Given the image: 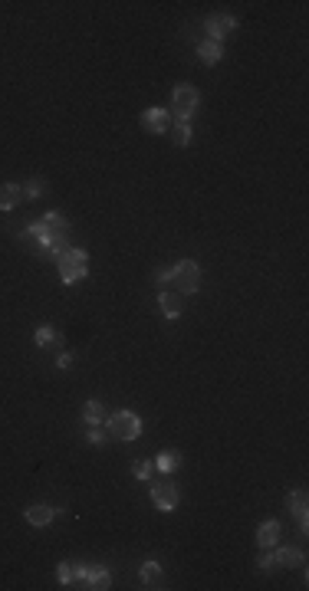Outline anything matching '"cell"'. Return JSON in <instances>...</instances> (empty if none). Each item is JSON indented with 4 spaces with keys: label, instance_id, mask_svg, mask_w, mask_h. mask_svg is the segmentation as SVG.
<instances>
[{
    "label": "cell",
    "instance_id": "277c9868",
    "mask_svg": "<svg viewBox=\"0 0 309 591\" xmlns=\"http://www.w3.org/2000/svg\"><path fill=\"white\" fill-rule=\"evenodd\" d=\"M171 289L178 296H195L201 289V266L195 260H181L171 266Z\"/></svg>",
    "mask_w": 309,
    "mask_h": 591
},
{
    "label": "cell",
    "instance_id": "4fadbf2b",
    "mask_svg": "<svg viewBox=\"0 0 309 591\" xmlns=\"http://www.w3.org/2000/svg\"><path fill=\"white\" fill-rule=\"evenodd\" d=\"M280 532H283L280 519H267V523H260V529H257V545H260V549H270V545H277V542H280Z\"/></svg>",
    "mask_w": 309,
    "mask_h": 591
},
{
    "label": "cell",
    "instance_id": "7402d4cb",
    "mask_svg": "<svg viewBox=\"0 0 309 591\" xmlns=\"http://www.w3.org/2000/svg\"><path fill=\"white\" fill-rule=\"evenodd\" d=\"M151 470H155V463H151V460H138V463H135V480H151Z\"/></svg>",
    "mask_w": 309,
    "mask_h": 591
},
{
    "label": "cell",
    "instance_id": "5b68a950",
    "mask_svg": "<svg viewBox=\"0 0 309 591\" xmlns=\"http://www.w3.org/2000/svg\"><path fill=\"white\" fill-rule=\"evenodd\" d=\"M197 102H201V92H197L195 86L181 82V86H175V92H171V112L178 115V122H188L197 112Z\"/></svg>",
    "mask_w": 309,
    "mask_h": 591
},
{
    "label": "cell",
    "instance_id": "9a60e30c",
    "mask_svg": "<svg viewBox=\"0 0 309 591\" xmlns=\"http://www.w3.org/2000/svg\"><path fill=\"white\" fill-rule=\"evenodd\" d=\"M306 490H303V486H299V490H293L290 492V496H286V506L293 509V516L296 519H299V525H303V529H306L309 525V516H306Z\"/></svg>",
    "mask_w": 309,
    "mask_h": 591
},
{
    "label": "cell",
    "instance_id": "d6986e66",
    "mask_svg": "<svg viewBox=\"0 0 309 591\" xmlns=\"http://www.w3.org/2000/svg\"><path fill=\"white\" fill-rule=\"evenodd\" d=\"M82 421L89 427H96V424H106V408H102V401H86V408H82Z\"/></svg>",
    "mask_w": 309,
    "mask_h": 591
},
{
    "label": "cell",
    "instance_id": "603a6c76",
    "mask_svg": "<svg viewBox=\"0 0 309 591\" xmlns=\"http://www.w3.org/2000/svg\"><path fill=\"white\" fill-rule=\"evenodd\" d=\"M56 578H60V585H63V588H73V562H63V565H60V572H56Z\"/></svg>",
    "mask_w": 309,
    "mask_h": 591
},
{
    "label": "cell",
    "instance_id": "3957f363",
    "mask_svg": "<svg viewBox=\"0 0 309 591\" xmlns=\"http://www.w3.org/2000/svg\"><path fill=\"white\" fill-rule=\"evenodd\" d=\"M106 430L112 441H138L142 437V417L132 410H115L106 421Z\"/></svg>",
    "mask_w": 309,
    "mask_h": 591
},
{
    "label": "cell",
    "instance_id": "7a4b0ae2",
    "mask_svg": "<svg viewBox=\"0 0 309 591\" xmlns=\"http://www.w3.org/2000/svg\"><path fill=\"white\" fill-rule=\"evenodd\" d=\"M56 270H60V279L66 286H73V283L86 279V273H89V253L82 246H66L63 253L56 257Z\"/></svg>",
    "mask_w": 309,
    "mask_h": 591
},
{
    "label": "cell",
    "instance_id": "ffe728a7",
    "mask_svg": "<svg viewBox=\"0 0 309 591\" xmlns=\"http://www.w3.org/2000/svg\"><path fill=\"white\" fill-rule=\"evenodd\" d=\"M181 457L175 454V450H164V454H158V460H155V467H158V473H175L178 470Z\"/></svg>",
    "mask_w": 309,
    "mask_h": 591
},
{
    "label": "cell",
    "instance_id": "7c38bea8",
    "mask_svg": "<svg viewBox=\"0 0 309 591\" xmlns=\"http://www.w3.org/2000/svg\"><path fill=\"white\" fill-rule=\"evenodd\" d=\"M303 549H296V545H280L277 552H273V562H277V568H296V565H303Z\"/></svg>",
    "mask_w": 309,
    "mask_h": 591
},
{
    "label": "cell",
    "instance_id": "ac0fdd59",
    "mask_svg": "<svg viewBox=\"0 0 309 591\" xmlns=\"http://www.w3.org/2000/svg\"><path fill=\"white\" fill-rule=\"evenodd\" d=\"M138 575H142V588H162L164 572H162V565H158V562H145Z\"/></svg>",
    "mask_w": 309,
    "mask_h": 591
},
{
    "label": "cell",
    "instance_id": "8992f818",
    "mask_svg": "<svg viewBox=\"0 0 309 591\" xmlns=\"http://www.w3.org/2000/svg\"><path fill=\"white\" fill-rule=\"evenodd\" d=\"M181 492L178 486L171 483V480H158V483H151V503L162 509V512H171V509L178 506Z\"/></svg>",
    "mask_w": 309,
    "mask_h": 591
},
{
    "label": "cell",
    "instance_id": "e0dca14e",
    "mask_svg": "<svg viewBox=\"0 0 309 591\" xmlns=\"http://www.w3.org/2000/svg\"><path fill=\"white\" fill-rule=\"evenodd\" d=\"M33 339H36V348H63V335L53 326H40Z\"/></svg>",
    "mask_w": 309,
    "mask_h": 591
},
{
    "label": "cell",
    "instance_id": "6da1fadb",
    "mask_svg": "<svg viewBox=\"0 0 309 591\" xmlns=\"http://www.w3.org/2000/svg\"><path fill=\"white\" fill-rule=\"evenodd\" d=\"M27 240L33 244V250L36 253H43V257H60L66 246H73L69 244V220H66L60 211H47L36 224H30L27 227V233H23Z\"/></svg>",
    "mask_w": 309,
    "mask_h": 591
},
{
    "label": "cell",
    "instance_id": "2e32d148",
    "mask_svg": "<svg viewBox=\"0 0 309 591\" xmlns=\"http://www.w3.org/2000/svg\"><path fill=\"white\" fill-rule=\"evenodd\" d=\"M197 60H201V63H208V66L221 63V60H224V47H221V43H214V40H204V43H197Z\"/></svg>",
    "mask_w": 309,
    "mask_h": 591
},
{
    "label": "cell",
    "instance_id": "9c48e42d",
    "mask_svg": "<svg viewBox=\"0 0 309 591\" xmlns=\"http://www.w3.org/2000/svg\"><path fill=\"white\" fill-rule=\"evenodd\" d=\"M82 588H89V591H109V588H112V575H109V568H106V565H86Z\"/></svg>",
    "mask_w": 309,
    "mask_h": 591
},
{
    "label": "cell",
    "instance_id": "52a82bcc",
    "mask_svg": "<svg viewBox=\"0 0 309 591\" xmlns=\"http://www.w3.org/2000/svg\"><path fill=\"white\" fill-rule=\"evenodd\" d=\"M142 129L151 131V135H164V131L171 129V112H168V109H162V105H151V109H145V112H142Z\"/></svg>",
    "mask_w": 309,
    "mask_h": 591
},
{
    "label": "cell",
    "instance_id": "5bb4252c",
    "mask_svg": "<svg viewBox=\"0 0 309 591\" xmlns=\"http://www.w3.org/2000/svg\"><path fill=\"white\" fill-rule=\"evenodd\" d=\"M158 306H162L168 319H178L181 309H184V296H178L175 289H164V293H158Z\"/></svg>",
    "mask_w": 309,
    "mask_h": 591
},
{
    "label": "cell",
    "instance_id": "30bf717a",
    "mask_svg": "<svg viewBox=\"0 0 309 591\" xmlns=\"http://www.w3.org/2000/svg\"><path fill=\"white\" fill-rule=\"evenodd\" d=\"M23 184H0V211H16L23 204Z\"/></svg>",
    "mask_w": 309,
    "mask_h": 591
},
{
    "label": "cell",
    "instance_id": "484cf974",
    "mask_svg": "<svg viewBox=\"0 0 309 591\" xmlns=\"http://www.w3.org/2000/svg\"><path fill=\"white\" fill-rule=\"evenodd\" d=\"M155 283L162 286V293L164 289H171V270H158V273H155Z\"/></svg>",
    "mask_w": 309,
    "mask_h": 591
},
{
    "label": "cell",
    "instance_id": "44dd1931",
    "mask_svg": "<svg viewBox=\"0 0 309 591\" xmlns=\"http://www.w3.org/2000/svg\"><path fill=\"white\" fill-rule=\"evenodd\" d=\"M175 145L178 148L191 145V125H188V122H178V125H175Z\"/></svg>",
    "mask_w": 309,
    "mask_h": 591
},
{
    "label": "cell",
    "instance_id": "cb8c5ba5",
    "mask_svg": "<svg viewBox=\"0 0 309 591\" xmlns=\"http://www.w3.org/2000/svg\"><path fill=\"white\" fill-rule=\"evenodd\" d=\"M23 194H27V197H40V194H43V181H40V178L27 181V184H23Z\"/></svg>",
    "mask_w": 309,
    "mask_h": 591
},
{
    "label": "cell",
    "instance_id": "83f0119b",
    "mask_svg": "<svg viewBox=\"0 0 309 591\" xmlns=\"http://www.w3.org/2000/svg\"><path fill=\"white\" fill-rule=\"evenodd\" d=\"M60 368H73V355H69V352H63V355H60Z\"/></svg>",
    "mask_w": 309,
    "mask_h": 591
},
{
    "label": "cell",
    "instance_id": "4316f807",
    "mask_svg": "<svg viewBox=\"0 0 309 591\" xmlns=\"http://www.w3.org/2000/svg\"><path fill=\"white\" fill-rule=\"evenodd\" d=\"M86 437H89V443H102L106 441V430H102V424H96V427H89Z\"/></svg>",
    "mask_w": 309,
    "mask_h": 591
},
{
    "label": "cell",
    "instance_id": "8fae6325",
    "mask_svg": "<svg viewBox=\"0 0 309 591\" xmlns=\"http://www.w3.org/2000/svg\"><path fill=\"white\" fill-rule=\"evenodd\" d=\"M56 512H60L56 506H47V503H36V506H27V523L36 525V529H43V525H49L53 519H56Z\"/></svg>",
    "mask_w": 309,
    "mask_h": 591
},
{
    "label": "cell",
    "instance_id": "ba28073f",
    "mask_svg": "<svg viewBox=\"0 0 309 591\" xmlns=\"http://www.w3.org/2000/svg\"><path fill=\"white\" fill-rule=\"evenodd\" d=\"M208 40H214V43H221L224 36H230V33H237V16H230V14H211L208 16Z\"/></svg>",
    "mask_w": 309,
    "mask_h": 591
},
{
    "label": "cell",
    "instance_id": "d4e9b609",
    "mask_svg": "<svg viewBox=\"0 0 309 591\" xmlns=\"http://www.w3.org/2000/svg\"><path fill=\"white\" fill-rule=\"evenodd\" d=\"M257 565H260V572H277V562H273L270 552H263V555L257 558Z\"/></svg>",
    "mask_w": 309,
    "mask_h": 591
}]
</instances>
